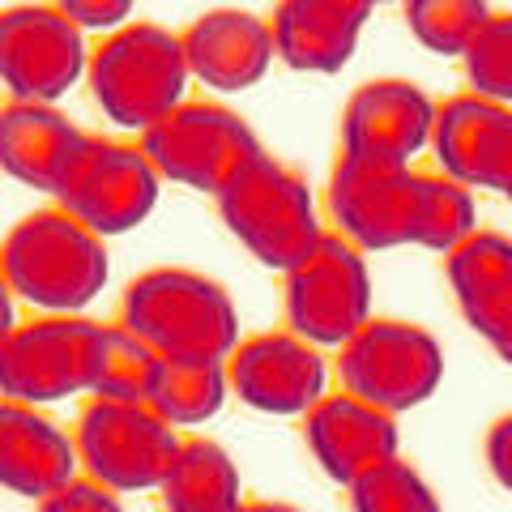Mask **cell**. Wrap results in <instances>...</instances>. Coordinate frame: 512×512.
Segmentation results:
<instances>
[{
	"instance_id": "cell-1",
	"label": "cell",
	"mask_w": 512,
	"mask_h": 512,
	"mask_svg": "<svg viewBox=\"0 0 512 512\" xmlns=\"http://www.w3.org/2000/svg\"><path fill=\"white\" fill-rule=\"evenodd\" d=\"M325 205L333 231L363 252L427 248L448 256L478 231L474 188L448 175H419L414 167L359 163L338 154L329 171Z\"/></svg>"
},
{
	"instance_id": "cell-2",
	"label": "cell",
	"mask_w": 512,
	"mask_h": 512,
	"mask_svg": "<svg viewBox=\"0 0 512 512\" xmlns=\"http://www.w3.org/2000/svg\"><path fill=\"white\" fill-rule=\"evenodd\" d=\"M5 291L47 316H82L107 291L111 256L99 231L77 222L64 205L13 222L0 248Z\"/></svg>"
},
{
	"instance_id": "cell-3",
	"label": "cell",
	"mask_w": 512,
	"mask_h": 512,
	"mask_svg": "<svg viewBox=\"0 0 512 512\" xmlns=\"http://www.w3.org/2000/svg\"><path fill=\"white\" fill-rule=\"evenodd\" d=\"M120 325L163 359H231L239 346L231 291L184 265H158L128 282Z\"/></svg>"
},
{
	"instance_id": "cell-4",
	"label": "cell",
	"mask_w": 512,
	"mask_h": 512,
	"mask_svg": "<svg viewBox=\"0 0 512 512\" xmlns=\"http://www.w3.org/2000/svg\"><path fill=\"white\" fill-rule=\"evenodd\" d=\"M214 205L222 227L274 274H291L325 235L308 180L265 150H256L214 192Z\"/></svg>"
},
{
	"instance_id": "cell-5",
	"label": "cell",
	"mask_w": 512,
	"mask_h": 512,
	"mask_svg": "<svg viewBox=\"0 0 512 512\" xmlns=\"http://www.w3.org/2000/svg\"><path fill=\"white\" fill-rule=\"evenodd\" d=\"M188 77L184 39L154 22H128L103 35L86 69L99 111L116 128L133 133H146L188 99Z\"/></svg>"
},
{
	"instance_id": "cell-6",
	"label": "cell",
	"mask_w": 512,
	"mask_h": 512,
	"mask_svg": "<svg viewBox=\"0 0 512 512\" xmlns=\"http://www.w3.org/2000/svg\"><path fill=\"white\" fill-rule=\"evenodd\" d=\"M103 320L90 316H35L9 325L0 342V393L5 402L52 406L77 393H94Z\"/></svg>"
},
{
	"instance_id": "cell-7",
	"label": "cell",
	"mask_w": 512,
	"mask_h": 512,
	"mask_svg": "<svg viewBox=\"0 0 512 512\" xmlns=\"http://www.w3.org/2000/svg\"><path fill=\"white\" fill-rule=\"evenodd\" d=\"M286 329L320 350H342L372 320V269L363 248L325 231L303 261L282 274Z\"/></svg>"
},
{
	"instance_id": "cell-8",
	"label": "cell",
	"mask_w": 512,
	"mask_h": 512,
	"mask_svg": "<svg viewBox=\"0 0 512 512\" xmlns=\"http://www.w3.org/2000/svg\"><path fill=\"white\" fill-rule=\"evenodd\" d=\"M342 389L389 414H406L431 402L444 380V346L410 320L372 316L338 350Z\"/></svg>"
},
{
	"instance_id": "cell-9",
	"label": "cell",
	"mask_w": 512,
	"mask_h": 512,
	"mask_svg": "<svg viewBox=\"0 0 512 512\" xmlns=\"http://www.w3.org/2000/svg\"><path fill=\"white\" fill-rule=\"evenodd\" d=\"M73 440L82 453V470L120 495L158 491L184 444L180 427H171L150 402H111V397H90Z\"/></svg>"
},
{
	"instance_id": "cell-10",
	"label": "cell",
	"mask_w": 512,
	"mask_h": 512,
	"mask_svg": "<svg viewBox=\"0 0 512 512\" xmlns=\"http://www.w3.org/2000/svg\"><path fill=\"white\" fill-rule=\"evenodd\" d=\"M141 150L150 154V163L158 167L163 180L214 197L265 146L231 107L210 99H184L175 111H167L163 120L141 133Z\"/></svg>"
},
{
	"instance_id": "cell-11",
	"label": "cell",
	"mask_w": 512,
	"mask_h": 512,
	"mask_svg": "<svg viewBox=\"0 0 512 512\" xmlns=\"http://www.w3.org/2000/svg\"><path fill=\"white\" fill-rule=\"evenodd\" d=\"M158 192H163V175L141 146H124V141L111 137H86L69 180L56 192V205H64L90 231L111 239L137 231L154 214Z\"/></svg>"
},
{
	"instance_id": "cell-12",
	"label": "cell",
	"mask_w": 512,
	"mask_h": 512,
	"mask_svg": "<svg viewBox=\"0 0 512 512\" xmlns=\"http://www.w3.org/2000/svg\"><path fill=\"white\" fill-rule=\"evenodd\" d=\"M90 69L86 30L56 5H13L0 18V82L18 103H56Z\"/></svg>"
},
{
	"instance_id": "cell-13",
	"label": "cell",
	"mask_w": 512,
	"mask_h": 512,
	"mask_svg": "<svg viewBox=\"0 0 512 512\" xmlns=\"http://www.w3.org/2000/svg\"><path fill=\"white\" fill-rule=\"evenodd\" d=\"M227 372L239 402L248 410L278 414V419H291V414L303 419L329 393L325 350L299 338L295 329L256 333V338L239 342L227 359Z\"/></svg>"
},
{
	"instance_id": "cell-14",
	"label": "cell",
	"mask_w": 512,
	"mask_h": 512,
	"mask_svg": "<svg viewBox=\"0 0 512 512\" xmlns=\"http://www.w3.org/2000/svg\"><path fill=\"white\" fill-rule=\"evenodd\" d=\"M436 111L427 94L402 77L363 82L342 107V154L359 163L410 167L436 133Z\"/></svg>"
},
{
	"instance_id": "cell-15",
	"label": "cell",
	"mask_w": 512,
	"mask_h": 512,
	"mask_svg": "<svg viewBox=\"0 0 512 512\" xmlns=\"http://www.w3.org/2000/svg\"><path fill=\"white\" fill-rule=\"evenodd\" d=\"M431 150L440 171L466 188L500 192L512 205V107L491 103L483 94H453L436 111Z\"/></svg>"
},
{
	"instance_id": "cell-16",
	"label": "cell",
	"mask_w": 512,
	"mask_h": 512,
	"mask_svg": "<svg viewBox=\"0 0 512 512\" xmlns=\"http://www.w3.org/2000/svg\"><path fill=\"white\" fill-rule=\"evenodd\" d=\"M303 440H308V453L320 474L333 478L338 487H350L359 474L402 453L397 414L363 402L346 389L325 393L303 414Z\"/></svg>"
},
{
	"instance_id": "cell-17",
	"label": "cell",
	"mask_w": 512,
	"mask_h": 512,
	"mask_svg": "<svg viewBox=\"0 0 512 512\" xmlns=\"http://www.w3.org/2000/svg\"><path fill=\"white\" fill-rule=\"evenodd\" d=\"M444 278L466 325L512 367V235L474 231L444 256Z\"/></svg>"
},
{
	"instance_id": "cell-18",
	"label": "cell",
	"mask_w": 512,
	"mask_h": 512,
	"mask_svg": "<svg viewBox=\"0 0 512 512\" xmlns=\"http://www.w3.org/2000/svg\"><path fill=\"white\" fill-rule=\"evenodd\" d=\"M184 56L201 86L218 94H239L265 82L274 64V30L248 9H210L184 30Z\"/></svg>"
},
{
	"instance_id": "cell-19",
	"label": "cell",
	"mask_w": 512,
	"mask_h": 512,
	"mask_svg": "<svg viewBox=\"0 0 512 512\" xmlns=\"http://www.w3.org/2000/svg\"><path fill=\"white\" fill-rule=\"evenodd\" d=\"M86 137L56 103H18L9 99L0 111V167L9 180L56 197L82 154Z\"/></svg>"
},
{
	"instance_id": "cell-20",
	"label": "cell",
	"mask_w": 512,
	"mask_h": 512,
	"mask_svg": "<svg viewBox=\"0 0 512 512\" xmlns=\"http://www.w3.org/2000/svg\"><path fill=\"white\" fill-rule=\"evenodd\" d=\"M372 18V0H278L274 30L278 60L295 73H338L350 64Z\"/></svg>"
},
{
	"instance_id": "cell-21",
	"label": "cell",
	"mask_w": 512,
	"mask_h": 512,
	"mask_svg": "<svg viewBox=\"0 0 512 512\" xmlns=\"http://www.w3.org/2000/svg\"><path fill=\"white\" fill-rule=\"evenodd\" d=\"M82 466L77 440L43 419L39 406L5 402L0 406V483L22 500H47L69 487Z\"/></svg>"
},
{
	"instance_id": "cell-22",
	"label": "cell",
	"mask_w": 512,
	"mask_h": 512,
	"mask_svg": "<svg viewBox=\"0 0 512 512\" xmlns=\"http://www.w3.org/2000/svg\"><path fill=\"white\" fill-rule=\"evenodd\" d=\"M163 512H239V470L231 453L205 436H184L163 478Z\"/></svg>"
},
{
	"instance_id": "cell-23",
	"label": "cell",
	"mask_w": 512,
	"mask_h": 512,
	"mask_svg": "<svg viewBox=\"0 0 512 512\" xmlns=\"http://www.w3.org/2000/svg\"><path fill=\"white\" fill-rule=\"evenodd\" d=\"M231 393L227 359H158L146 402L171 427H201L222 410Z\"/></svg>"
},
{
	"instance_id": "cell-24",
	"label": "cell",
	"mask_w": 512,
	"mask_h": 512,
	"mask_svg": "<svg viewBox=\"0 0 512 512\" xmlns=\"http://www.w3.org/2000/svg\"><path fill=\"white\" fill-rule=\"evenodd\" d=\"M158 350H150L124 325H103L99 346V376H94L90 397H111V402H146L158 372Z\"/></svg>"
},
{
	"instance_id": "cell-25",
	"label": "cell",
	"mask_w": 512,
	"mask_h": 512,
	"mask_svg": "<svg viewBox=\"0 0 512 512\" xmlns=\"http://www.w3.org/2000/svg\"><path fill=\"white\" fill-rule=\"evenodd\" d=\"M346 500L350 512H444L440 495L410 461H402V453L359 474L346 487Z\"/></svg>"
},
{
	"instance_id": "cell-26",
	"label": "cell",
	"mask_w": 512,
	"mask_h": 512,
	"mask_svg": "<svg viewBox=\"0 0 512 512\" xmlns=\"http://www.w3.org/2000/svg\"><path fill=\"white\" fill-rule=\"evenodd\" d=\"M487 0H406V26L419 47L436 56H466L474 35L487 26Z\"/></svg>"
},
{
	"instance_id": "cell-27",
	"label": "cell",
	"mask_w": 512,
	"mask_h": 512,
	"mask_svg": "<svg viewBox=\"0 0 512 512\" xmlns=\"http://www.w3.org/2000/svg\"><path fill=\"white\" fill-rule=\"evenodd\" d=\"M461 64H466V82L474 94L512 107V13H491Z\"/></svg>"
},
{
	"instance_id": "cell-28",
	"label": "cell",
	"mask_w": 512,
	"mask_h": 512,
	"mask_svg": "<svg viewBox=\"0 0 512 512\" xmlns=\"http://www.w3.org/2000/svg\"><path fill=\"white\" fill-rule=\"evenodd\" d=\"M39 512H124L120 504V491L103 487L99 478H82L77 474L69 487H60L56 495H47V500H39Z\"/></svg>"
},
{
	"instance_id": "cell-29",
	"label": "cell",
	"mask_w": 512,
	"mask_h": 512,
	"mask_svg": "<svg viewBox=\"0 0 512 512\" xmlns=\"http://www.w3.org/2000/svg\"><path fill=\"white\" fill-rule=\"evenodd\" d=\"M137 0H56V9L64 13L69 22H77L90 35V30H99V35H111V30L128 26V13H133Z\"/></svg>"
},
{
	"instance_id": "cell-30",
	"label": "cell",
	"mask_w": 512,
	"mask_h": 512,
	"mask_svg": "<svg viewBox=\"0 0 512 512\" xmlns=\"http://www.w3.org/2000/svg\"><path fill=\"white\" fill-rule=\"evenodd\" d=\"M483 461H487V470H491L495 483H500L504 491H512V414H504V419H495L487 427Z\"/></svg>"
},
{
	"instance_id": "cell-31",
	"label": "cell",
	"mask_w": 512,
	"mask_h": 512,
	"mask_svg": "<svg viewBox=\"0 0 512 512\" xmlns=\"http://www.w3.org/2000/svg\"><path fill=\"white\" fill-rule=\"evenodd\" d=\"M239 512H303L295 504H278V500H256V504H244Z\"/></svg>"
},
{
	"instance_id": "cell-32",
	"label": "cell",
	"mask_w": 512,
	"mask_h": 512,
	"mask_svg": "<svg viewBox=\"0 0 512 512\" xmlns=\"http://www.w3.org/2000/svg\"><path fill=\"white\" fill-rule=\"evenodd\" d=\"M376 5H406V0H372V9H376Z\"/></svg>"
}]
</instances>
